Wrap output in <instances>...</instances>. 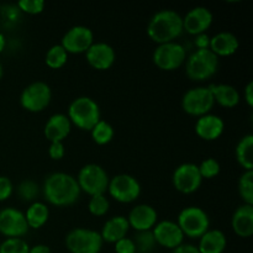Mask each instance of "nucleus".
I'll list each match as a JSON object with an SVG mask.
<instances>
[{
  "label": "nucleus",
  "instance_id": "nucleus-1",
  "mask_svg": "<svg viewBox=\"0 0 253 253\" xmlns=\"http://www.w3.org/2000/svg\"><path fill=\"white\" fill-rule=\"evenodd\" d=\"M43 197L54 207H69L78 202L81 189L76 177L63 172H54L43 183Z\"/></svg>",
  "mask_w": 253,
  "mask_h": 253
},
{
  "label": "nucleus",
  "instance_id": "nucleus-2",
  "mask_svg": "<svg viewBox=\"0 0 253 253\" xmlns=\"http://www.w3.org/2000/svg\"><path fill=\"white\" fill-rule=\"evenodd\" d=\"M183 32V17L170 9L156 12L147 26L148 37L157 44L175 42Z\"/></svg>",
  "mask_w": 253,
  "mask_h": 253
},
{
  "label": "nucleus",
  "instance_id": "nucleus-3",
  "mask_svg": "<svg viewBox=\"0 0 253 253\" xmlns=\"http://www.w3.org/2000/svg\"><path fill=\"white\" fill-rule=\"evenodd\" d=\"M67 116L72 125L83 131H91V128L101 120L98 103L89 96H79L74 99L69 104Z\"/></svg>",
  "mask_w": 253,
  "mask_h": 253
},
{
  "label": "nucleus",
  "instance_id": "nucleus-4",
  "mask_svg": "<svg viewBox=\"0 0 253 253\" xmlns=\"http://www.w3.org/2000/svg\"><path fill=\"white\" fill-rule=\"evenodd\" d=\"M185 74L190 81L204 82L212 78L219 69V58L207 49H197L185 59Z\"/></svg>",
  "mask_w": 253,
  "mask_h": 253
},
{
  "label": "nucleus",
  "instance_id": "nucleus-5",
  "mask_svg": "<svg viewBox=\"0 0 253 253\" xmlns=\"http://www.w3.org/2000/svg\"><path fill=\"white\" fill-rule=\"evenodd\" d=\"M76 179L81 192H84L89 197H93V195L105 194L108 192L110 178L101 166L96 163H89L81 168Z\"/></svg>",
  "mask_w": 253,
  "mask_h": 253
},
{
  "label": "nucleus",
  "instance_id": "nucleus-6",
  "mask_svg": "<svg viewBox=\"0 0 253 253\" xmlns=\"http://www.w3.org/2000/svg\"><path fill=\"white\" fill-rule=\"evenodd\" d=\"M177 225L183 235L189 239H200L210 230V219L207 212L199 207H187L179 212Z\"/></svg>",
  "mask_w": 253,
  "mask_h": 253
},
{
  "label": "nucleus",
  "instance_id": "nucleus-7",
  "mask_svg": "<svg viewBox=\"0 0 253 253\" xmlns=\"http://www.w3.org/2000/svg\"><path fill=\"white\" fill-rule=\"evenodd\" d=\"M64 242L71 253H100L104 245L100 232L84 227L71 230Z\"/></svg>",
  "mask_w": 253,
  "mask_h": 253
},
{
  "label": "nucleus",
  "instance_id": "nucleus-8",
  "mask_svg": "<svg viewBox=\"0 0 253 253\" xmlns=\"http://www.w3.org/2000/svg\"><path fill=\"white\" fill-rule=\"evenodd\" d=\"M215 101L209 86H197L184 93L182 98V109L185 114L200 118L210 114Z\"/></svg>",
  "mask_w": 253,
  "mask_h": 253
},
{
  "label": "nucleus",
  "instance_id": "nucleus-9",
  "mask_svg": "<svg viewBox=\"0 0 253 253\" xmlns=\"http://www.w3.org/2000/svg\"><path fill=\"white\" fill-rule=\"evenodd\" d=\"M153 63L157 68L165 72H172L180 68L185 63L187 52L178 42L158 44L153 52Z\"/></svg>",
  "mask_w": 253,
  "mask_h": 253
},
{
  "label": "nucleus",
  "instance_id": "nucleus-10",
  "mask_svg": "<svg viewBox=\"0 0 253 253\" xmlns=\"http://www.w3.org/2000/svg\"><path fill=\"white\" fill-rule=\"evenodd\" d=\"M108 193L116 202L130 204L140 198L141 184L133 175L123 173L109 180Z\"/></svg>",
  "mask_w": 253,
  "mask_h": 253
},
{
  "label": "nucleus",
  "instance_id": "nucleus-11",
  "mask_svg": "<svg viewBox=\"0 0 253 253\" xmlns=\"http://www.w3.org/2000/svg\"><path fill=\"white\" fill-rule=\"evenodd\" d=\"M52 100V90L44 82L29 84L20 95V105L30 113H41Z\"/></svg>",
  "mask_w": 253,
  "mask_h": 253
},
{
  "label": "nucleus",
  "instance_id": "nucleus-12",
  "mask_svg": "<svg viewBox=\"0 0 253 253\" xmlns=\"http://www.w3.org/2000/svg\"><path fill=\"white\" fill-rule=\"evenodd\" d=\"M172 183L175 190L182 194H193L200 188L203 178L197 165L182 163L173 172Z\"/></svg>",
  "mask_w": 253,
  "mask_h": 253
},
{
  "label": "nucleus",
  "instance_id": "nucleus-13",
  "mask_svg": "<svg viewBox=\"0 0 253 253\" xmlns=\"http://www.w3.org/2000/svg\"><path fill=\"white\" fill-rule=\"evenodd\" d=\"M25 214L15 208L0 210V234L6 239H22L29 232Z\"/></svg>",
  "mask_w": 253,
  "mask_h": 253
},
{
  "label": "nucleus",
  "instance_id": "nucleus-14",
  "mask_svg": "<svg viewBox=\"0 0 253 253\" xmlns=\"http://www.w3.org/2000/svg\"><path fill=\"white\" fill-rule=\"evenodd\" d=\"M93 43V31L89 27L83 26V25H77V26L71 27L63 35L59 44L66 49L68 54H81L85 53Z\"/></svg>",
  "mask_w": 253,
  "mask_h": 253
},
{
  "label": "nucleus",
  "instance_id": "nucleus-15",
  "mask_svg": "<svg viewBox=\"0 0 253 253\" xmlns=\"http://www.w3.org/2000/svg\"><path fill=\"white\" fill-rule=\"evenodd\" d=\"M153 237L158 246H162L168 250H174L184 244V235L172 220H163L157 222L152 229Z\"/></svg>",
  "mask_w": 253,
  "mask_h": 253
},
{
  "label": "nucleus",
  "instance_id": "nucleus-16",
  "mask_svg": "<svg viewBox=\"0 0 253 253\" xmlns=\"http://www.w3.org/2000/svg\"><path fill=\"white\" fill-rule=\"evenodd\" d=\"M214 21V15L208 7L195 6L183 17V30L193 36L207 32Z\"/></svg>",
  "mask_w": 253,
  "mask_h": 253
},
{
  "label": "nucleus",
  "instance_id": "nucleus-17",
  "mask_svg": "<svg viewBox=\"0 0 253 253\" xmlns=\"http://www.w3.org/2000/svg\"><path fill=\"white\" fill-rule=\"evenodd\" d=\"M85 59L91 68L96 71H108L116 61L115 49L105 42H94L85 52Z\"/></svg>",
  "mask_w": 253,
  "mask_h": 253
},
{
  "label": "nucleus",
  "instance_id": "nucleus-18",
  "mask_svg": "<svg viewBox=\"0 0 253 253\" xmlns=\"http://www.w3.org/2000/svg\"><path fill=\"white\" fill-rule=\"evenodd\" d=\"M131 229L136 232L151 231L158 222V214L153 207L148 204H140L132 208L126 217Z\"/></svg>",
  "mask_w": 253,
  "mask_h": 253
},
{
  "label": "nucleus",
  "instance_id": "nucleus-19",
  "mask_svg": "<svg viewBox=\"0 0 253 253\" xmlns=\"http://www.w3.org/2000/svg\"><path fill=\"white\" fill-rule=\"evenodd\" d=\"M195 133L204 141H215L224 133L225 123L220 116L207 114L198 118L195 123Z\"/></svg>",
  "mask_w": 253,
  "mask_h": 253
},
{
  "label": "nucleus",
  "instance_id": "nucleus-20",
  "mask_svg": "<svg viewBox=\"0 0 253 253\" xmlns=\"http://www.w3.org/2000/svg\"><path fill=\"white\" fill-rule=\"evenodd\" d=\"M72 124L68 116L64 114H53L44 124L43 133L49 142H63L69 136Z\"/></svg>",
  "mask_w": 253,
  "mask_h": 253
},
{
  "label": "nucleus",
  "instance_id": "nucleus-21",
  "mask_svg": "<svg viewBox=\"0 0 253 253\" xmlns=\"http://www.w3.org/2000/svg\"><path fill=\"white\" fill-rule=\"evenodd\" d=\"M231 227L239 237H251L253 235V205L242 204L236 208L231 217Z\"/></svg>",
  "mask_w": 253,
  "mask_h": 253
},
{
  "label": "nucleus",
  "instance_id": "nucleus-22",
  "mask_svg": "<svg viewBox=\"0 0 253 253\" xmlns=\"http://www.w3.org/2000/svg\"><path fill=\"white\" fill-rule=\"evenodd\" d=\"M240 47L239 39L236 35L229 31H222L210 37L209 49L219 58V57H230L237 52Z\"/></svg>",
  "mask_w": 253,
  "mask_h": 253
},
{
  "label": "nucleus",
  "instance_id": "nucleus-23",
  "mask_svg": "<svg viewBox=\"0 0 253 253\" xmlns=\"http://www.w3.org/2000/svg\"><path fill=\"white\" fill-rule=\"evenodd\" d=\"M128 230H130V225H128L127 219L125 216L118 215V216L106 220L100 231V236L104 242L115 244V242L126 237Z\"/></svg>",
  "mask_w": 253,
  "mask_h": 253
},
{
  "label": "nucleus",
  "instance_id": "nucleus-24",
  "mask_svg": "<svg viewBox=\"0 0 253 253\" xmlns=\"http://www.w3.org/2000/svg\"><path fill=\"white\" fill-rule=\"evenodd\" d=\"M227 246L226 235L221 230H208L199 239V253H224Z\"/></svg>",
  "mask_w": 253,
  "mask_h": 253
},
{
  "label": "nucleus",
  "instance_id": "nucleus-25",
  "mask_svg": "<svg viewBox=\"0 0 253 253\" xmlns=\"http://www.w3.org/2000/svg\"><path fill=\"white\" fill-rule=\"evenodd\" d=\"M209 89L211 91L215 104L217 103L224 108H235L239 105L240 100H241L239 90L230 84H212L209 86Z\"/></svg>",
  "mask_w": 253,
  "mask_h": 253
},
{
  "label": "nucleus",
  "instance_id": "nucleus-26",
  "mask_svg": "<svg viewBox=\"0 0 253 253\" xmlns=\"http://www.w3.org/2000/svg\"><path fill=\"white\" fill-rule=\"evenodd\" d=\"M49 217V210L44 203L34 202L25 212V219H26L29 229H41Z\"/></svg>",
  "mask_w": 253,
  "mask_h": 253
},
{
  "label": "nucleus",
  "instance_id": "nucleus-27",
  "mask_svg": "<svg viewBox=\"0 0 253 253\" xmlns=\"http://www.w3.org/2000/svg\"><path fill=\"white\" fill-rule=\"evenodd\" d=\"M236 161L245 170H253V135H245L235 150Z\"/></svg>",
  "mask_w": 253,
  "mask_h": 253
},
{
  "label": "nucleus",
  "instance_id": "nucleus-28",
  "mask_svg": "<svg viewBox=\"0 0 253 253\" xmlns=\"http://www.w3.org/2000/svg\"><path fill=\"white\" fill-rule=\"evenodd\" d=\"M91 138L94 142L99 146L108 145L113 141L114 135H115V130L113 126L108 123V121L100 120L90 131Z\"/></svg>",
  "mask_w": 253,
  "mask_h": 253
},
{
  "label": "nucleus",
  "instance_id": "nucleus-29",
  "mask_svg": "<svg viewBox=\"0 0 253 253\" xmlns=\"http://www.w3.org/2000/svg\"><path fill=\"white\" fill-rule=\"evenodd\" d=\"M239 195L244 204L253 205V170H245L237 184Z\"/></svg>",
  "mask_w": 253,
  "mask_h": 253
},
{
  "label": "nucleus",
  "instance_id": "nucleus-30",
  "mask_svg": "<svg viewBox=\"0 0 253 253\" xmlns=\"http://www.w3.org/2000/svg\"><path fill=\"white\" fill-rule=\"evenodd\" d=\"M68 61V53L61 44H54L47 51L44 62L46 66L51 69H59Z\"/></svg>",
  "mask_w": 253,
  "mask_h": 253
},
{
  "label": "nucleus",
  "instance_id": "nucleus-31",
  "mask_svg": "<svg viewBox=\"0 0 253 253\" xmlns=\"http://www.w3.org/2000/svg\"><path fill=\"white\" fill-rule=\"evenodd\" d=\"M136 247V253H151L157 246L153 237L152 230L151 231L136 232L135 239H132Z\"/></svg>",
  "mask_w": 253,
  "mask_h": 253
},
{
  "label": "nucleus",
  "instance_id": "nucleus-32",
  "mask_svg": "<svg viewBox=\"0 0 253 253\" xmlns=\"http://www.w3.org/2000/svg\"><path fill=\"white\" fill-rule=\"evenodd\" d=\"M110 209V203L105 194L93 195L88 203V210L93 216H104Z\"/></svg>",
  "mask_w": 253,
  "mask_h": 253
},
{
  "label": "nucleus",
  "instance_id": "nucleus-33",
  "mask_svg": "<svg viewBox=\"0 0 253 253\" xmlns=\"http://www.w3.org/2000/svg\"><path fill=\"white\" fill-rule=\"evenodd\" d=\"M17 195L22 202H34L36 197L39 195V185L31 179L22 180L17 187Z\"/></svg>",
  "mask_w": 253,
  "mask_h": 253
},
{
  "label": "nucleus",
  "instance_id": "nucleus-34",
  "mask_svg": "<svg viewBox=\"0 0 253 253\" xmlns=\"http://www.w3.org/2000/svg\"><path fill=\"white\" fill-rule=\"evenodd\" d=\"M30 246L24 239H5L0 244V253H29Z\"/></svg>",
  "mask_w": 253,
  "mask_h": 253
},
{
  "label": "nucleus",
  "instance_id": "nucleus-35",
  "mask_svg": "<svg viewBox=\"0 0 253 253\" xmlns=\"http://www.w3.org/2000/svg\"><path fill=\"white\" fill-rule=\"evenodd\" d=\"M198 168H199V173L200 175H202L203 180L212 179V178L217 177L220 170H221L220 163L212 157H209L207 158V160L203 161V162L198 166Z\"/></svg>",
  "mask_w": 253,
  "mask_h": 253
},
{
  "label": "nucleus",
  "instance_id": "nucleus-36",
  "mask_svg": "<svg viewBox=\"0 0 253 253\" xmlns=\"http://www.w3.org/2000/svg\"><path fill=\"white\" fill-rule=\"evenodd\" d=\"M20 12L27 15H39L44 10L43 0H20L16 4Z\"/></svg>",
  "mask_w": 253,
  "mask_h": 253
},
{
  "label": "nucleus",
  "instance_id": "nucleus-37",
  "mask_svg": "<svg viewBox=\"0 0 253 253\" xmlns=\"http://www.w3.org/2000/svg\"><path fill=\"white\" fill-rule=\"evenodd\" d=\"M14 192V185L12 182L5 175H0V203L9 199Z\"/></svg>",
  "mask_w": 253,
  "mask_h": 253
},
{
  "label": "nucleus",
  "instance_id": "nucleus-38",
  "mask_svg": "<svg viewBox=\"0 0 253 253\" xmlns=\"http://www.w3.org/2000/svg\"><path fill=\"white\" fill-rule=\"evenodd\" d=\"M114 245H115V253H136V247L132 239L124 237Z\"/></svg>",
  "mask_w": 253,
  "mask_h": 253
},
{
  "label": "nucleus",
  "instance_id": "nucleus-39",
  "mask_svg": "<svg viewBox=\"0 0 253 253\" xmlns=\"http://www.w3.org/2000/svg\"><path fill=\"white\" fill-rule=\"evenodd\" d=\"M66 155V148H64L63 142H51L48 148V156L51 160L59 161Z\"/></svg>",
  "mask_w": 253,
  "mask_h": 253
},
{
  "label": "nucleus",
  "instance_id": "nucleus-40",
  "mask_svg": "<svg viewBox=\"0 0 253 253\" xmlns=\"http://www.w3.org/2000/svg\"><path fill=\"white\" fill-rule=\"evenodd\" d=\"M194 44H195V47H197V49H207V48H209L210 37L208 36L207 34L198 35V36H195Z\"/></svg>",
  "mask_w": 253,
  "mask_h": 253
},
{
  "label": "nucleus",
  "instance_id": "nucleus-41",
  "mask_svg": "<svg viewBox=\"0 0 253 253\" xmlns=\"http://www.w3.org/2000/svg\"><path fill=\"white\" fill-rule=\"evenodd\" d=\"M244 98L247 105H249L250 108H252L253 106V82H249L247 85L245 86Z\"/></svg>",
  "mask_w": 253,
  "mask_h": 253
},
{
  "label": "nucleus",
  "instance_id": "nucleus-42",
  "mask_svg": "<svg viewBox=\"0 0 253 253\" xmlns=\"http://www.w3.org/2000/svg\"><path fill=\"white\" fill-rule=\"evenodd\" d=\"M172 253H199V251H198L197 246H194V245L183 244L177 249L172 250Z\"/></svg>",
  "mask_w": 253,
  "mask_h": 253
},
{
  "label": "nucleus",
  "instance_id": "nucleus-43",
  "mask_svg": "<svg viewBox=\"0 0 253 253\" xmlns=\"http://www.w3.org/2000/svg\"><path fill=\"white\" fill-rule=\"evenodd\" d=\"M29 253H52V251L48 246L40 244V245H35V246L30 247Z\"/></svg>",
  "mask_w": 253,
  "mask_h": 253
},
{
  "label": "nucleus",
  "instance_id": "nucleus-44",
  "mask_svg": "<svg viewBox=\"0 0 253 253\" xmlns=\"http://www.w3.org/2000/svg\"><path fill=\"white\" fill-rule=\"evenodd\" d=\"M5 46H6V39H5L4 35L0 32V53L5 49Z\"/></svg>",
  "mask_w": 253,
  "mask_h": 253
},
{
  "label": "nucleus",
  "instance_id": "nucleus-45",
  "mask_svg": "<svg viewBox=\"0 0 253 253\" xmlns=\"http://www.w3.org/2000/svg\"><path fill=\"white\" fill-rule=\"evenodd\" d=\"M2 73H4V71H2V64L0 63V79L2 78Z\"/></svg>",
  "mask_w": 253,
  "mask_h": 253
}]
</instances>
